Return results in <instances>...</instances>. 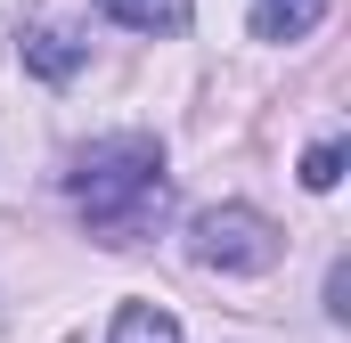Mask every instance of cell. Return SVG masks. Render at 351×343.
I'll use <instances>...</instances> for the list:
<instances>
[{
    "label": "cell",
    "mask_w": 351,
    "mask_h": 343,
    "mask_svg": "<svg viewBox=\"0 0 351 343\" xmlns=\"http://www.w3.org/2000/svg\"><path fill=\"white\" fill-rule=\"evenodd\" d=\"M66 196L82 213V229L98 246H139L156 237L164 204H172V180H164V147L147 131H114V139H90L82 156L66 164Z\"/></svg>",
    "instance_id": "cell-1"
},
{
    "label": "cell",
    "mask_w": 351,
    "mask_h": 343,
    "mask_svg": "<svg viewBox=\"0 0 351 343\" xmlns=\"http://www.w3.org/2000/svg\"><path fill=\"white\" fill-rule=\"evenodd\" d=\"M278 254H286V237H278V221L254 213V204H204V213L188 221V261H196V270L262 278V270H278Z\"/></svg>",
    "instance_id": "cell-2"
},
{
    "label": "cell",
    "mask_w": 351,
    "mask_h": 343,
    "mask_svg": "<svg viewBox=\"0 0 351 343\" xmlns=\"http://www.w3.org/2000/svg\"><path fill=\"white\" fill-rule=\"evenodd\" d=\"M16 49H25V74H41V82H74V74L90 66V41L66 25V16L25 25V41H16Z\"/></svg>",
    "instance_id": "cell-3"
},
{
    "label": "cell",
    "mask_w": 351,
    "mask_h": 343,
    "mask_svg": "<svg viewBox=\"0 0 351 343\" xmlns=\"http://www.w3.org/2000/svg\"><path fill=\"white\" fill-rule=\"evenodd\" d=\"M114 25H131V33H188V16H196V0H98Z\"/></svg>",
    "instance_id": "cell-4"
},
{
    "label": "cell",
    "mask_w": 351,
    "mask_h": 343,
    "mask_svg": "<svg viewBox=\"0 0 351 343\" xmlns=\"http://www.w3.org/2000/svg\"><path fill=\"white\" fill-rule=\"evenodd\" d=\"M319 16H327V0H254L262 41H302V33H319Z\"/></svg>",
    "instance_id": "cell-5"
},
{
    "label": "cell",
    "mask_w": 351,
    "mask_h": 343,
    "mask_svg": "<svg viewBox=\"0 0 351 343\" xmlns=\"http://www.w3.org/2000/svg\"><path fill=\"white\" fill-rule=\"evenodd\" d=\"M106 343H188V335H180L172 311H156V303H123L114 327H106Z\"/></svg>",
    "instance_id": "cell-6"
},
{
    "label": "cell",
    "mask_w": 351,
    "mask_h": 343,
    "mask_svg": "<svg viewBox=\"0 0 351 343\" xmlns=\"http://www.w3.org/2000/svg\"><path fill=\"white\" fill-rule=\"evenodd\" d=\"M335 180H343V139H319V147L302 156V188H319V196H327Z\"/></svg>",
    "instance_id": "cell-7"
}]
</instances>
